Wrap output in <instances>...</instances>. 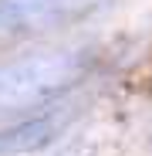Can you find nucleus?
Returning <instances> with one entry per match:
<instances>
[{
  "mask_svg": "<svg viewBox=\"0 0 152 156\" xmlns=\"http://www.w3.org/2000/svg\"><path fill=\"white\" fill-rule=\"evenodd\" d=\"M91 71L88 51H37L0 65V119L44 112Z\"/></svg>",
  "mask_w": 152,
  "mask_h": 156,
  "instance_id": "obj_1",
  "label": "nucleus"
},
{
  "mask_svg": "<svg viewBox=\"0 0 152 156\" xmlns=\"http://www.w3.org/2000/svg\"><path fill=\"white\" fill-rule=\"evenodd\" d=\"M74 119L71 105H58V109H44L37 115H27L7 129H0V156H24V153H37L44 146H51Z\"/></svg>",
  "mask_w": 152,
  "mask_h": 156,
  "instance_id": "obj_3",
  "label": "nucleus"
},
{
  "mask_svg": "<svg viewBox=\"0 0 152 156\" xmlns=\"http://www.w3.org/2000/svg\"><path fill=\"white\" fill-rule=\"evenodd\" d=\"M115 0H0V48L81 24Z\"/></svg>",
  "mask_w": 152,
  "mask_h": 156,
  "instance_id": "obj_2",
  "label": "nucleus"
}]
</instances>
